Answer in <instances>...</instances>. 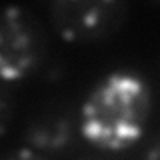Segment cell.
Listing matches in <instances>:
<instances>
[{
	"mask_svg": "<svg viewBox=\"0 0 160 160\" xmlns=\"http://www.w3.org/2000/svg\"><path fill=\"white\" fill-rule=\"evenodd\" d=\"M154 90L144 74L114 68L90 86L78 106L82 140L104 152H124L144 138Z\"/></svg>",
	"mask_w": 160,
	"mask_h": 160,
	"instance_id": "6da1fadb",
	"label": "cell"
},
{
	"mask_svg": "<svg viewBox=\"0 0 160 160\" xmlns=\"http://www.w3.org/2000/svg\"><path fill=\"white\" fill-rule=\"evenodd\" d=\"M48 58L46 28L32 10L8 6L0 24L2 84H20L42 72Z\"/></svg>",
	"mask_w": 160,
	"mask_h": 160,
	"instance_id": "7a4b0ae2",
	"label": "cell"
},
{
	"mask_svg": "<svg viewBox=\"0 0 160 160\" xmlns=\"http://www.w3.org/2000/svg\"><path fill=\"white\" fill-rule=\"evenodd\" d=\"M128 12V4L120 0H56L48 6V20L60 40L92 46L116 36Z\"/></svg>",
	"mask_w": 160,
	"mask_h": 160,
	"instance_id": "3957f363",
	"label": "cell"
},
{
	"mask_svg": "<svg viewBox=\"0 0 160 160\" xmlns=\"http://www.w3.org/2000/svg\"><path fill=\"white\" fill-rule=\"evenodd\" d=\"M80 112L66 100H48L30 110L22 128V146L48 160L72 156L80 146Z\"/></svg>",
	"mask_w": 160,
	"mask_h": 160,
	"instance_id": "277c9868",
	"label": "cell"
},
{
	"mask_svg": "<svg viewBox=\"0 0 160 160\" xmlns=\"http://www.w3.org/2000/svg\"><path fill=\"white\" fill-rule=\"evenodd\" d=\"M12 112H14V104H12V94L8 90V84H2L0 90V134L6 136L10 130V120H12Z\"/></svg>",
	"mask_w": 160,
	"mask_h": 160,
	"instance_id": "5b68a950",
	"label": "cell"
},
{
	"mask_svg": "<svg viewBox=\"0 0 160 160\" xmlns=\"http://www.w3.org/2000/svg\"><path fill=\"white\" fill-rule=\"evenodd\" d=\"M138 160H160V128L152 134L140 150Z\"/></svg>",
	"mask_w": 160,
	"mask_h": 160,
	"instance_id": "8992f818",
	"label": "cell"
},
{
	"mask_svg": "<svg viewBox=\"0 0 160 160\" xmlns=\"http://www.w3.org/2000/svg\"><path fill=\"white\" fill-rule=\"evenodd\" d=\"M2 160H48V158L40 156L38 152H34V150H30V148L20 144V146L8 150V152L2 156Z\"/></svg>",
	"mask_w": 160,
	"mask_h": 160,
	"instance_id": "52a82bcc",
	"label": "cell"
},
{
	"mask_svg": "<svg viewBox=\"0 0 160 160\" xmlns=\"http://www.w3.org/2000/svg\"><path fill=\"white\" fill-rule=\"evenodd\" d=\"M80 160H102V158H80Z\"/></svg>",
	"mask_w": 160,
	"mask_h": 160,
	"instance_id": "ba28073f",
	"label": "cell"
},
{
	"mask_svg": "<svg viewBox=\"0 0 160 160\" xmlns=\"http://www.w3.org/2000/svg\"><path fill=\"white\" fill-rule=\"evenodd\" d=\"M158 70H160V56H158Z\"/></svg>",
	"mask_w": 160,
	"mask_h": 160,
	"instance_id": "9c48e42d",
	"label": "cell"
}]
</instances>
